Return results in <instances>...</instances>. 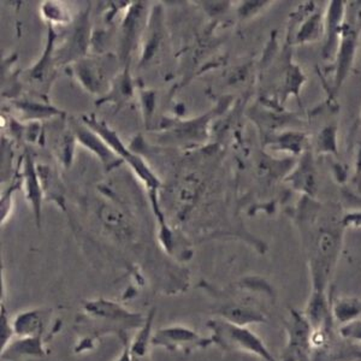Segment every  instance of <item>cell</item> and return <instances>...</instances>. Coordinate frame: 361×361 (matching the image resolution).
I'll use <instances>...</instances> for the list:
<instances>
[{"mask_svg":"<svg viewBox=\"0 0 361 361\" xmlns=\"http://www.w3.org/2000/svg\"><path fill=\"white\" fill-rule=\"evenodd\" d=\"M209 328L214 333V342L228 350L252 354L265 361H276L263 340L246 326H240L218 318L209 322Z\"/></svg>","mask_w":361,"mask_h":361,"instance_id":"cell-1","label":"cell"},{"mask_svg":"<svg viewBox=\"0 0 361 361\" xmlns=\"http://www.w3.org/2000/svg\"><path fill=\"white\" fill-rule=\"evenodd\" d=\"M286 329L288 342L282 361H312L314 333L305 313L292 310L290 316L286 322Z\"/></svg>","mask_w":361,"mask_h":361,"instance_id":"cell-2","label":"cell"},{"mask_svg":"<svg viewBox=\"0 0 361 361\" xmlns=\"http://www.w3.org/2000/svg\"><path fill=\"white\" fill-rule=\"evenodd\" d=\"M152 345L161 347L171 352H190L193 349L207 345V340L185 326L171 325L161 328L153 334Z\"/></svg>","mask_w":361,"mask_h":361,"instance_id":"cell-3","label":"cell"},{"mask_svg":"<svg viewBox=\"0 0 361 361\" xmlns=\"http://www.w3.org/2000/svg\"><path fill=\"white\" fill-rule=\"evenodd\" d=\"M85 311L87 314L95 317V318H103L105 320H114V322H123L124 324L130 323V324L139 325V320L141 317L139 314L128 312L122 306L107 301V300L98 299L90 301L85 305Z\"/></svg>","mask_w":361,"mask_h":361,"instance_id":"cell-4","label":"cell"},{"mask_svg":"<svg viewBox=\"0 0 361 361\" xmlns=\"http://www.w3.org/2000/svg\"><path fill=\"white\" fill-rule=\"evenodd\" d=\"M342 42L340 52L337 56L336 85L341 86L345 76L348 74L349 68L353 62L354 52L357 47V33L350 25H345L341 30Z\"/></svg>","mask_w":361,"mask_h":361,"instance_id":"cell-5","label":"cell"},{"mask_svg":"<svg viewBox=\"0 0 361 361\" xmlns=\"http://www.w3.org/2000/svg\"><path fill=\"white\" fill-rule=\"evenodd\" d=\"M221 318L228 320L233 324L246 326L252 323H263L267 320V317L258 311L257 308L248 304H228L221 310L219 313Z\"/></svg>","mask_w":361,"mask_h":361,"instance_id":"cell-6","label":"cell"},{"mask_svg":"<svg viewBox=\"0 0 361 361\" xmlns=\"http://www.w3.org/2000/svg\"><path fill=\"white\" fill-rule=\"evenodd\" d=\"M13 334L23 338H40L44 329V317L37 311L22 312L13 320Z\"/></svg>","mask_w":361,"mask_h":361,"instance_id":"cell-7","label":"cell"},{"mask_svg":"<svg viewBox=\"0 0 361 361\" xmlns=\"http://www.w3.org/2000/svg\"><path fill=\"white\" fill-rule=\"evenodd\" d=\"M361 314V301L352 298L338 299L331 306V316L333 319L338 322L342 326L357 320Z\"/></svg>","mask_w":361,"mask_h":361,"instance_id":"cell-8","label":"cell"},{"mask_svg":"<svg viewBox=\"0 0 361 361\" xmlns=\"http://www.w3.org/2000/svg\"><path fill=\"white\" fill-rule=\"evenodd\" d=\"M153 317H154V313L151 312V314L148 316L147 320L145 322V324L141 326L139 333H137L135 338L133 341V345L129 347L130 353L134 357H144L147 354L149 343L152 345L151 331H152Z\"/></svg>","mask_w":361,"mask_h":361,"instance_id":"cell-9","label":"cell"},{"mask_svg":"<svg viewBox=\"0 0 361 361\" xmlns=\"http://www.w3.org/2000/svg\"><path fill=\"white\" fill-rule=\"evenodd\" d=\"M320 27H322V20H320L319 15L311 17L298 34V42H305L314 40L319 37Z\"/></svg>","mask_w":361,"mask_h":361,"instance_id":"cell-10","label":"cell"},{"mask_svg":"<svg viewBox=\"0 0 361 361\" xmlns=\"http://www.w3.org/2000/svg\"><path fill=\"white\" fill-rule=\"evenodd\" d=\"M340 333L342 336L345 337V340L361 343V320H354L349 324L343 325L341 328Z\"/></svg>","mask_w":361,"mask_h":361,"instance_id":"cell-11","label":"cell"},{"mask_svg":"<svg viewBox=\"0 0 361 361\" xmlns=\"http://www.w3.org/2000/svg\"><path fill=\"white\" fill-rule=\"evenodd\" d=\"M130 355H132V353H130V349H129V347H126V349H124L123 355L121 357V359H119L118 361H132V359H130Z\"/></svg>","mask_w":361,"mask_h":361,"instance_id":"cell-12","label":"cell"}]
</instances>
